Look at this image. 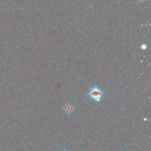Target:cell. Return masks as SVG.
I'll use <instances>...</instances> for the list:
<instances>
[{
    "label": "cell",
    "mask_w": 151,
    "mask_h": 151,
    "mask_svg": "<svg viewBox=\"0 0 151 151\" xmlns=\"http://www.w3.org/2000/svg\"><path fill=\"white\" fill-rule=\"evenodd\" d=\"M88 95L91 99L96 100L97 102H100L103 95V92L99 87L95 86L90 88Z\"/></svg>",
    "instance_id": "obj_1"
},
{
    "label": "cell",
    "mask_w": 151,
    "mask_h": 151,
    "mask_svg": "<svg viewBox=\"0 0 151 151\" xmlns=\"http://www.w3.org/2000/svg\"><path fill=\"white\" fill-rule=\"evenodd\" d=\"M63 110L66 113L71 114L74 111V107L71 104H70L69 103H66L64 105Z\"/></svg>",
    "instance_id": "obj_2"
},
{
    "label": "cell",
    "mask_w": 151,
    "mask_h": 151,
    "mask_svg": "<svg viewBox=\"0 0 151 151\" xmlns=\"http://www.w3.org/2000/svg\"><path fill=\"white\" fill-rule=\"evenodd\" d=\"M147 48V45L146 44L143 43V44H141V45H140V49H141L142 50L145 51V50H146Z\"/></svg>",
    "instance_id": "obj_3"
},
{
    "label": "cell",
    "mask_w": 151,
    "mask_h": 151,
    "mask_svg": "<svg viewBox=\"0 0 151 151\" xmlns=\"http://www.w3.org/2000/svg\"><path fill=\"white\" fill-rule=\"evenodd\" d=\"M137 1L140 3H143V2H145L146 0H137Z\"/></svg>",
    "instance_id": "obj_4"
},
{
    "label": "cell",
    "mask_w": 151,
    "mask_h": 151,
    "mask_svg": "<svg viewBox=\"0 0 151 151\" xmlns=\"http://www.w3.org/2000/svg\"><path fill=\"white\" fill-rule=\"evenodd\" d=\"M63 151H67V150H63Z\"/></svg>",
    "instance_id": "obj_5"
}]
</instances>
